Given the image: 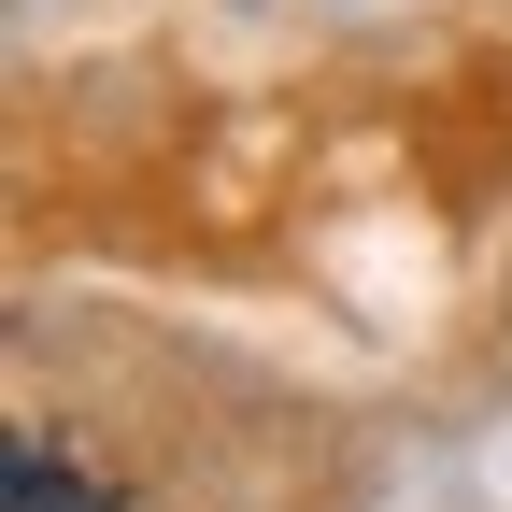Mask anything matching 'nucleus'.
I'll return each instance as SVG.
<instances>
[{
    "label": "nucleus",
    "mask_w": 512,
    "mask_h": 512,
    "mask_svg": "<svg viewBox=\"0 0 512 512\" xmlns=\"http://www.w3.org/2000/svg\"><path fill=\"white\" fill-rule=\"evenodd\" d=\"M0 498H15V512H100V484H86V470H57L43 441H15V456H0Z\"/></svg>",
    "instance_id": "obj_1"
}]
</instances>
